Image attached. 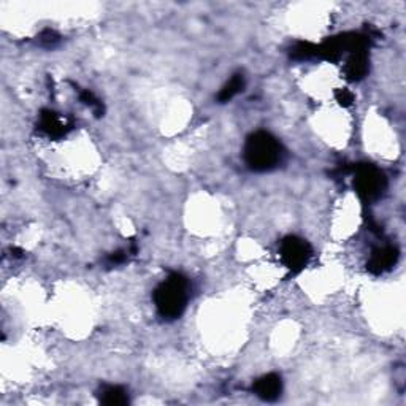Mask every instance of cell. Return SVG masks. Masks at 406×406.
Masks as SVG:
<instances>
[{
  "mask_svg": "<svg viewBox=\"0 0 406 406\" xmlns=\"http://www.w3.org/2000/svg\"><path fill=\"white\" fill-rule=\"evenodd\" d=\"M79 99L84 105H88L90 110L94 111L95 116H102L104 115V105H102V102L95 97V95L90 93V90H83L81 94H79Z\"/></svg>",
  "mask_w": 406,
  "mask_h": 406,
  "instance_id": "cell-12",
  "label": "cell"
},
{
  "mask_svg": "<svg viewBox=\"0 0 406 406\" xmlns=\"http://www.w3.org/2000/svg\"><path fill=\"white\" fill-rule=\"evenodd\" d=\"M368 73V56L367 51L351 52L345 64V75L349 81H360Z\"/></svg>",
  "mask_w": 406,
  "mask_h": 406,
  "instance_id": "cell-8",
  "label": "cell"
},
{
  "mask_svg": "<svg viewBox=\"0 0 406 406\" xmlns=\"http://www.w3.org/2000/svg\"><path fill=\"white\" fill-rule=\"evenodd\" d=\"M280 255L282 264L289 269L292 273H300V271L309 264L313 255V249L308 242L298 237H286L281 242Z\"/></svg>",
  "mask_w": 406,
  "mask_h": 406,
  "instance_id": "cell-4",
  "label": "cell"
},
{
  "mask_svg": "<svg viewBox=\"0 0 406 406\" xmlns=\"http://www.w3.org/2000/svg\"><path fill=\"white\" fill-rule=\"evenodd\" d=\"M57 41H59V35L56 34L55 30L46 29L44 34L40 35V44L44 46H52V45H56Z\"/></svg>",
  "mask_w": 406,
  "mask_h": 406,
  "instance_id": "cell-14",
  "label": "cell"
},
{
  "mask_svg": "<svg viewBox=\"0 0 406 406\" xmlns=\"http://www.w3.org/2000/svg\"><path fill=\"white\" fill-rule=\"evenodd\" d=\"M254 392L265 402H275L282 392L281 376L276 373H269V375L259 378L254 384Z\"/></svg>",
  "mask_w": 406,
  "mask_h": 406,
  "instance_id": "cell-7",
  "label": "cell"
},
{
  "mask_svg": "<svg viewBox=\"0 0 406 406\" xmlns=\"http://www.w3.org/2000/svg\"><path fill=\"white\" fill-rule=\"evenodd\" d=\"M127 259V254L124 251H117V253H113L108 258V264L110 265H117V264H122Z\"/></svg>",
  "mask_w": 406,
  "mask_h": 406,
  "instance_id": "cell-15",
  "label": "cell"
},
{
  "mask_svg": "<svg viewBox=\"0 0 406 406\" xmlns=\"http://www.w3.org/2000/svg\"><path fill=\"white\" fill-rule=\"evenodd\" d=\"M335 99L341 106H345V108L354 104V94H352L349 89H338L335 93Z\"/></svg>",
  "mask_w": 406,
  "mask_h": 406,
  "instance_id": "cell-13",
  "label": "cell"
},
{
  "mask_svg": "<svg viewBox=\"0 0 406 406\" xmlns=\"http://www.w3.org/2000/svg\"><path fill=\"white\" fill-rule=\"evenodd\" d=\"M39 127L41 132L46 133V135L57 138V137L66 135V133L72 129V124L66 119V117L55 113V111L44 110L40 115Z\"/></svg>",
  "mask_w": 406,
  "mask_h": 406,
  "instance_id": "cell-6",
  "label": "cell"
},
{
  "mask_svg": "<svg viewBox=\"0 0 406 406\" xmlns=\"http://www.w3.org/2000/svg\"><path fill=\"white\" fill-rule=\"evenodd\" d=\"M243 89H244L243 75H240V73L233 75V77L231 78V81H229L226 86L221 89V93H219V95H218V100L221 102V104H224V102L232 100L235 95L242 93Z\"/></svg>",
  "mask_w": 406,
  "mask_h": 406,
  "instance_id": "cell-10",
  "label": "cell"
},
{
  "mask_svg": "<svg viewBox=\"0 0 406 406\" xmlns=\"http://www.w3.org/2000/svg\"><path fill=\"white\" fill-rule=\"evenodd\" d=\"M102 403L110 405V406H121L129 403V397H127L126 389L121 386H106L102 389L100 394Z\"/></svg>",
  "mask_w": 406,
  "mask_h": 406,
  "instance_id": "cell-9",
  "label": "cell"
},
{
  "mask_svg": "<svg viewBox=\"0 0 406 406\" xmlns=\"http://www.w3.org/2000/svg\"><path fill=\"white\" fill-rule=\"evenodd\" d=\"M398 260V249L395 246H383L373 251L367 269L373 275H381L384 271L391 270Z\"/></svg>",
  "mask_w": 406,
  "mask_h": 406,
  "instance_id": "cell-5",
  "label": "cell"
},
{
  "mask_svg": "<svg viewBox=\"0 0 406 406\" xmlns=\"http://www.w3.org/2000/svg\"><path fill=\"white\" fill-rule=\"evenodd\" d=\"M291 57L293 61H309V59L319 57V46L309 41H298L291 50Z\"/></svg>",
  "mask_w": 406,
  "mask_h": 406,
  "instance_id": "cell-11",
  "label": "cell"
},
{
  "mask_svg": "<svg viewBox=\"0 0 406 406\" xmlns=\"http://www.w3.org/2000/svg\"><path fill=\"white\" fill-rule=\"evenodd\" d=\"M387 188V180L381 170L375 165H359L356 167L354 189L363 202L370 203L378 200Z\"/></svg>",
  "mask_w": 406,
  "mask_h": 406,
  "instance_id": "cell-3",
  "label": "cell"
},
{
  "mask_svg": "<svg viewBox=\"0 0 406 406\" xmlns=\"http://www.w3.org/2000/svg\"><path fill=\"white\" fill-rule=\"evenodd\" d=\"M243 154L251 170L267 172L281 162L282 148L281 143L271 133L259 130L248 137Z\"/></svg>",
  "mask_w": 406,
  "mask_h": 406,
  "instance_id": "cell-1",
  "label": "cell"
},
{
  "mask_svg": "<svg viewBox=\"0 0 406 406\" xmlns=\"http://www.w3.org/2000/svg\"><path fill=\"white\" fill-rule=\"evenodd\" d=\"M189 282L181 273L170 276L154 292V303L159 314L167 319H176L183 314L188 303Z\"/></svg>",
  "mask_w": 406,
  "mask_h": 406,
  "instance_id": "cell-2",
  "label": "cell"
}]
</instances>
